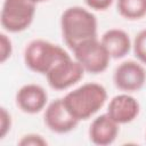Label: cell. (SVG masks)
Returning <instances> with one entry per match:
<instances>
[{
	"label": "cell",
	"instance_id": "cell-1",
	"mask_svg": "<svg viewBox=\"0 0 146 146\" xmlns=\"http://www.w3.org/2000/svg\"><path fill=\"white\" fill-rule=\"evenodd\" d=\"M97 18L80 6L66 8L60 16V29L65 43L72 50L81 42L97 38Z\"/></svg>",
	"mask_w": 146,
	"mask_h": 146
},
{
	"label": "cell",
	"instance_id": "cell-2",
	"mask_svg": "<svg viewBox=\"0 0 146 146\" xmlns=\"http://www.w3.org/2000/svg\"><path fill=\"white\" fill-rule=\"evenodd\" d=\"M106 100L107 91L105 87L96 82L83 83L63 97L65 106L79 122L94 116Z\"/></svg>",
	"mask_w": 146,
	"mask_h": 146
},
{
	"label": "cell",
	"instance_id": "cell-3",
	"mask_svg": "<svg viewBox=\"0 0 146 146\" xmlns=\"http://www.w3.org/2000/svg\"><path fill=\"white\" fill-rule=\"evenodd\" d=\"M71 57L67 51L43 39L32 40L24 49V63L31 71L46 75L57 63Z\"/></svg>",
	"mask_w": 146,
	"mask_h": 146
},
{
	"label": "cell",
	"instance_id": "cell-4",
	"mask_svg": "<svg viewBox=\"0 0 146 146\" xmlns=\"http://www.w3.org/2000/svg\"><path fill=\"white\" fill-rule=\"evenodd\" d=\"M36 3L33 0H5L1 9V25L10 33L26 30L33 22Z\"/></svg>",
	"mask_w": 146,
	"mask_h": 146
},
{
	"label": "cell",
	"instance_id": "cell-5",
	"mask_svg": "<svg viewBox=\"0 0 146 146\" xmlns=\"http://www.w3.org/2000/svg\"><path fill=\"white\" fill-rule=\"evenodd\" d=\"M72 51L74 59L78 60L88 73L99 74L108 67L111 56L97 38L79 43Z\"/></svg>",
	"mask_w": 146,
	"mask_h": 146
},
{
	"label": "cell",
	"instance_id": "cell-6",
	"mask_svg": "<svg viewBox=\"0 0 146 146\" xmlns=\"http://www.w3.org/2000/svg\"><path fill=\"white\" fill-rule=\"evenodd\" d=\"M84 70L81 64L72 59V57L65 58L57 63L47 74L48 84L55 90H65L76 84L84 75Z\"/></svg>",
	"mask_w": 146,
	"mask_h": 146
},
{
	"label": "cell",
	"instance_id": "cell-7",
	"mask_svg": "<svg viewBox=\"0 0 146 146\" xmlns=\"http://www.w3.org/2000/svg\"><path fill=\"white\" fill-rule=\"evenodd\" d=\"M113 82L119 90L124 92L138 91L146 83V70L140 62H122L114 70Z\"/></svg>",
	"mask_w": 146,
	"mask_h": 146
},
{
	"label": "cell",
	"instance_id": "cell-8",
	"mask_svg": "<svg viewBox=\"0 0 146 146\" xmlns=\"http://www.w3.org/2000/svg\"><path fill=\"white\" fill-rule=\"evenodd\" d=\"M44 123L55 133H67L76 128L79 121L70 113L63 98L50 102L44 110Z\"/></svg>",
	"mask_w": 146,
	"mask_h": 146
},
{
	"label": "cell",
	"instance_id": "cell-9",
	"mask_svg": "<svg viewBox=\"0 0 146 146\" xmlns=\"http://www.w3.org/2000/svg\"><path fill=\"white\" fill-rule=\"evenodd\" d=\"M16 105L26 114H36L48 105V94L43 87L35 83L22 86L16 92Z\"/></svg>",
	"mask_w": 146,
	"mask_h": 146
},
{
	"label": "cell",
	"instance_id": "cell-10",
	"mask_svg": "<svg viewBox=\"0 0 146 146\" xmlns=\"http://www.w3.org/2000/svg\"><path fill=\"white\" fill-rule=\"evenodd\" d=\"M139 111L140 105L138 100L128 92H123L110 100L106 113L117 124H127L137 119Z\"/></svg>",
	"mask_w": 146,
	"mask_h": 146
},
{
	"label": "cell",
	"instance_id": "cell-11",
	"mask_svg": "<svg viewBox=\"0 0 146 146\" xmlns=\"http://www.w3.org/2000/svg\"><path fill=\"white\" fill-rule=\"evenodd\" d=\"M120 131L117 124L107 113L94 119L89 127V139L92 144L98 146L111 145L115 141Z\"/></svg>",
	"mask_w": 146,
	"mask_h": 146
},
{
	"label": "cell",
	"instance_id": "cell-12",
	"mask_svg": "<svg viewBox=\"0 0 146 146\" xmlns=\"http://www.w3.org/2000/svg\"><path fill=\"white\" fill-rule=\"evenodd\" d=\"M100 42L106 48L111 58L120 59L127 56L132 47L129 34L121 29L107 30L100 39Z\"/></svg>",
	"mask_w": 146,
	"mask_h": 146
},
{
	"label": "cell",
	"instance_id": "cell-13",
	"mask_svg": "<svg viewBox=\"0 0 146 146\" xmlns=\"http://www.w3.org/2000/svg\"><path fill=\"white\" fill-rule=\"evenodd\" d=\"M116 8L125 19L136 21L146 16V0H116Z\"/></svg>",
	"mask_w": 146,
	"mask_h": 146
},
{
	"label": "cell",
	"instance_id": "cell-14",
	"mask_svg": "<svg viewBox=\"0 0 146 146\" xmlns=\"http://www.w3.org/2000/svg\"><path fill=\"white\" fill-rule=\"evenodd\" d=\"M132 48L137 59L141 64L146 65V29L137 33L132 43Z\"/></svg>",
	"mask_w": 146,
	"mask_h": 146
},
{
	"label": "cell",
	"instance_id": "cell-15",
	"mask_svg": "<svg viewBox=\"0 0 146 146\" xmlns=\"http://www.w3.org/2000/svg\"><path fill=\"white\" fill-rule=\"evenodd\" d=\"M13 54V43L11 40L5 34H0V63L3 64L7 59L10 58Z\"/></svg>",
	"mask_w": 146,
	"mask_h": 146
},
{
	"label": "cell",
	"instance_id": "cell-16",
	"mask_svg": "<svg viewBox=\"0 0 146 146\" xmlns=\"http://www.w3.org/2000/svg\"><path fill=\"white\" fill-rule=\"evenodd\" d=\"M47 144H48L47 140L41 135H38V133L24 135L18 141V145L21 146H46Z\"/></svg>",
	"mask_w": 146,
	"mask_h": 146
},
{
	"label": "cell",
	"instance_id": "cell-17",
	"mask_svg": "<svg viewBox=\"0 0 146 146\" xmlns=\"http://www.w3.org/2000/svg\"><path fill=\"white\" fill-rule=\"evenodd\" d=\"M11 128V115L5 108H0V139H3Z\"/></svg>",
	"mask_w": 146,
	"mask_h": 146
},
{
	"label": "cell",
	"instance_id": "cell-18",
	"mask_svg": "<svg viewBox=\"0 0 146 146\" xmlns=\"http://www.w3.org/2000/svg\"><path fill=\"white\" fill-rule=\"evenodd\" d=\"M114 0H84L86 5L92 9V10H97V11H104L107 8L111 7V5L113 3Z\"/></svg>",
	"mask_w": 146,
	"mask_h": 146
},
{
	"label": "cell",
	"instance_id": "cell-19",
	"mask_svg": "<svg viewBox=\"0 0 146 146\" xmlns=\"http://www.w3.org/2000/svg\"><path fill=\"white\" fill-rule=\"evenodd\" d=\"M35 3H40V2H44V1H47V0H33Z\"/></svg>",
	"mask_w": 146,
	"mask_h": 146
}]
</instances>
